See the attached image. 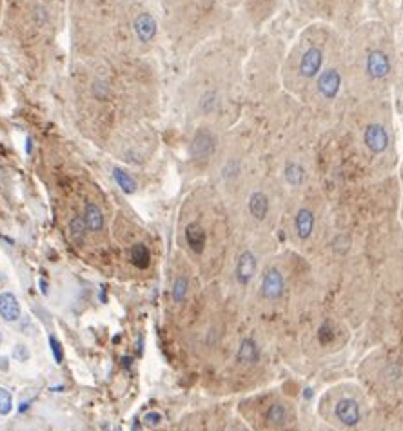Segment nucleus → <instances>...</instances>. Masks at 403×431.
Returning <instances> with one entry per match:
<instances>
[{
	"mask_svg": "<svg viewBox=\"0 0 403 431\" xmlns=\"http://www.w3.org/2000/svg\"><path fill=\"white\" fill-rule=\"evenodd\" d=\"M156 20L155 17L147 13V11H142L135 17V35L138 42L142 44H149L153 42V39L156 37Z\"/></svg>",
	"mask_w": 403,
	"mask_h": 431,
	"instance_id": "ddd939ff",
	"label": "nucleus"
},
{
	"mask_svg": "<svg viewBox=\"0 0 403 431\" xmlns=\"http://www.w3.org/2000/svg\"><path fill=\"white\" fill-rule=\"evenodd\" d=\"M131 262L138 268V270H146L151 262V253L147 250L146 244H135L131 248Z\"/></svg>",
	"mask_w": 403,
	"mask_h": 431,
	"instance_id": "6ab92c4d",
	"label": "nucleus"
},
{
	"mask_svg": "<svg viewBox=\"0 0 403 431\" xmlns=\"http://www.w3.org/2000/svg\"><path fill=\"white\" fill-rule=\"evenodd\" d=\"M306 167L298 161H287L283 164V178L291 187H300L306 182Z\"/></svg>",
	"mask_w": 403,
	"mask_h": 431,
	"instance_id": "dca6fc26",
	"label": "nucleus"
},
{
	"mask_svg": "<svg viewBox=\"0 0 403 431\" xmlns=\"http://www.w3.org/2000/svg\"><path fill=\"white\" fill-rule=\"evenodd\" d=\"M247 210L249 215L253 217V221L263 222L269 217V211H271V199L263 190L256 187L251 192L247 199Z\"/></svg>",
	"mask_w": 403,
	"mask_h": 431,
	"instance_id": "1a4fd4ad",
	"label": "nucleus"
},
{
	"mask_svg": "<svg viewBox=\"0 0 403 431\" xmlns=\"http://www.w3.org/2000/svg\"><path fill=\"white\" fill-rule=\"evenodd\" d=\"M316 215L311 208L301 206L294 215V233L300 240H309L315 233Z\"/></svg>",
	"mask_w": 403,
	"mask_h": 431,
	"instance_id": "f8f14e48",
	"label": "nucleus"
},
{
	"mask_svg": "<svg viewBox=\"0 0 403 431\" xmlns=\"http://www.w3.org/2000/svg\"><path fill=\"white\" fill-rule=\"evenodd\" d=\"M294 10L311 22L329 24L349 33L364 11L365 0H291Z\"/></svg>",
	"mask_w": 403,
	"mask_h": 431,
	"instance_id": "39448f33",
	"label": "nucleus"
},
{
	"mask_svg": "<svg viewBox=\"0 0 403 431\" xmlns=\"http://www.w3.org/2000/svg\"><path fill=\"white\" fill-rule=\"evenodd\" d=\"M341 49H344V46H341ZM341 49L330 59L329 64L318 75V79L312 82L306 97L300 100L312 115H316L321 120L338 118L350 106L347 89H345V69Z\"/></svg>",
	"mask_w": 403,
	"mask_h": 431,
	"instance_id": "20e7f679",
	"label": "nucleus"
},
{
	"mask_svg": "<svg viewBox=\"0 0 403 431\" xmlns=\"http://www.w3.org/2000/svg\"><path fill=\"white\" fill-rule=\"evenodd\" d=\"M220 6H224V8H233V10H236V8H240V6L245 4V0H216Z\"/></svg>",
	"mask_w": 403,
	"mask_h": 431,
	"instance_id": "cd10ccee",
	"label": "nucleus"
},
{
	"mask_svg": "<svg viewBox=\"0 0 403 431\" xmlns=\"http://www.w3.org/2000/svg\"><path fill=\"white\" fill-rule=\"evenodd\" d=\"M162 421H164V416L158 412H149L144 415V424L149 428H158L162 424Z\"/></svg>",
	"mask_w": 403,
	"mask_h": 431,
	"instance_id": "bb28decb",
	"label": "nucleus"
},
{
	"mask_svg": "<svg viewBox=\"0 0 403 431\" xmlns=\"http://www.w3.org/2000/svg\"><path fill=\"white\" fill-rule=\"evenodd\" d=\"M236 358H238V363L245 364V366H251V364L258 363V358H260V349H258L256 342H254L253 338H243L242 342H240Z\"/></svg>",
	"mask_w": 403,
	"mask_h": 431,
	"instance_id": "f3484780",
	"label": "nucleus"
},
{
	"mask_svg": "<svg viewBox=\"0 0 403 431\" xmlns=\"http://www.w3.org/2000/svg\"><path fill=\"white\" fill-rule=\"evenodd\" d=\"M40 293L42 295H48L49 291H48V282H46V280H40Z\"/></svg>",
	"mask_w": 403,
	"mask_h": 431,
	"instance_id": "c756f323",
	"label": "nucleus"
},
{
	"mask_svg": "<svg viewBox=\"0 0 403 431\" xmlns=\"http://www.w3.org/2000/svg\"><path fill=\"white\" fill-rule=\"evenodd\" d=\"M113 176H115V181H117L118 186H120L126 193H133L136 190V182L133 181L131 176L127 175L124 169H120V167H115V169H113Z\"/></svg>",
	"mask_w": 403,
	"mask_h": 431,
	"instance_id": "412c9836",
	"label": "nucleus"
},
{
	"mask_svg": "<svg viewBox=\"0 0 403 431\" xmlns=\"http://www.w3.org/2000/svg\"><path fill=\"white\" fill-rule=\"evenodd\" d=\"M13 410V397L6 387H0V415H10Z\"/></svg>",
	"mask_w": 403,
	"mask_h": 431,
	"instance_id": "5701e85b",
	"label": "nucleus"
},
{
	"mask_svg": "<svg viewBox=\"0 0 403 431\" xmlns=\"http://www.w3.org/2000/svg\"><path fill=\"white\" fill-rule=\"evenodd\" d=\"M268 421L271 422L272 426H283L287 421H289V412L283 404H272L271 407L265 413Z\"/></svg>",
	"mask_w": 403,
	"mask_h": 431,
	"instance_id": "aec40b11",
	"label": "nucleus"
},
{
	"mask_svg": "<svg viewBox=\"0 0 403 431\" xmlns=\"http://www.w3.org/2000/svg\"><path fill=\"white\" fill-rule=\"evenodd\" d=\"M258 270V257L254 255V251L243 250L240 251L238 259H236V266H234V275L238 280L240 286H247L251 280L254 279Z\"/></svg>",
	"mask_w": 403,
	"mask_h": 431,
	"instance_id": "6e6552de",
	"label": "nucleus"
},
{
	"mask_svg": "<svg viewBox=\"0 0 403 431\" xmlns=\"http://www.w3.org/2000/svg\"><path fill=\"white\" fill-rule=\"evenodd\" d=\"M49 346H51V351H53V358L55 363L60 364L64 360V351H62V344L59 342V338L55 335H49Z\"/></svg>",
	"mask_w": 403,
	"mask_h": 431,
	"instance_id": "a878e982",
	"label": "nucleus"
},
{
	"mask_svg": "<svg viewBox=\"0 0 403 431\" xmlns=\"http://www.w3.org/2000/svg\"><path fill=\"white\" fill-rule=\"evenodd\" d=\"M345 35L329 24L311 22L301 30L282 64L283 89L292 98L301 100L318 75L344 46Z\"/></svg>",
	"mask_w": 403,
	"mask_h": 431,
	"instance_id": "f03ea898",
	"label": "nucleus"
},
{
	"mask_svg": "<svg viewBox=\"0 0 403 431\" xmlns=\"http://www.w3.org/2000/svg\"><path fill=\"white\" fill-rule=\"evenodd\" d=\"M318 340H320V344H324V346L335 340V329H332L330 322L321 324V328L318 329Z\"/></svg>",
	"mask_w": 403,
	"mask_h": 431,
	"instance_id": "b1692460",
	"label": "nucleus"
},
{
	"mask_svg": "<svg viewBox=\"0 0 403 431\" xmlns=\"http://www.w3.org/2000/svg\"><path fill=\"white\" fill-rule=\"evenodd\" d=\"M84 224L89 231H100L104 228V215L100 208L93 202H88L86 208H84Z\"/></svg>",
	"mask_w": 403,
	"mask_h": 431,
	"instance_id": "a211bd4d",
	"label": "nucleus"
},
{
	"mask_svg": "<svg viewBox=\"0 0 403 431\" xmlns=\"http://www.w3.org/2000/svg\"><path fill=\"white\" fill-rule=\"evenodd\" d=\"M341 57L350 104L391 97L398 51L393 33L384 22H362L345 33Z\"/></svg>",
	"mask_w": 403,
	"mask_h": 431,
	"instance_id": "f257e3e1",
	"label": "nucleus"
},
{
	"mask_svg": "<svg viewBox=\"0 0 403 431\" xmlns=\"http://www.w3.org/2000/svg\"><path fill=\"white\" fill-rule=\"evenodd\" d=\"M344 129L364 146L369 158H385L394 152V117L388 98L350 104L345 109Z\"/></svg>",
	"mask_w": 403,
	"mask_h": 431,
	"instance_id": "7ed1b4c3",
	"label": "nucleus"
},
{
	"mask_svg": "<svg viewBox=\"0 0 403 431\" xmlns=\"http://www.w3.org/2000/svg\"><path fill=\"white\" fill-rule=\"evenodd\" d=\"M0 344H2V333H0Z\"/></svg>",
	"mask_w": 403,
	"mask_h": 431,
	"instance_id": "7c9ffc66",
	"label": "nucleus"
},
{
	"mask_svg": "<svg viewBox=\"0 0 403 431\" xmlns=\"http://www.w3.org/2000/svg\"><path fill=\"white\" fill-rule=\"evenodd\" d=\"M69 230H71V237H73L75 240H82V237L86 235L88 228L84 224L82 217H78V219H73V222L69 226Z\"/></svg>",
	"mask_w": 403,
	"mask_h": 431,
	"instance_id": "393cba45",
	"label": "nucleus"
},
{
	"mask_svg": "<svg viewBox=\"0 0 403 431\" xmlns=\"http://www.w3.org/2000/svg\"><path fill=\"white\" fill-rule=\"evenodd\" d=\"M22 315V308H20V302L15 295L11 291H4L0 293V317L6 320V322H17Z\"/></svg>",
	"mask_w": 403,
	"mask_h": 431,
	"instance_id": "2eb2a0df",
	"label": "nucleus"
},
{
	"mask_svg": "<svg viewBox=\"0 0 403 431\" xmlns=\"http://www.w3.org/2000/svg\"><path fill=\"white\" fill-rule=\"evenodd\" d=\"M187 288H189V282L185 277H178L173 284V300L175 302H182L187 295Z\"/></svg>",
	"mask_w": 403,
	"mask_h": 431,
	"instance_id": "4be33fe9",
	"label": "nucleus"
},
{
	"mask_svg": "<svg viewBox=\"0 0 403 431\" xmlns=\"http://www.w3.org/2000/svg\"><path fill=\"white\" fill-rule=\"evenodd\" d=\"M13 355H15L19 360H22V363H24L26 358L30 357V355H28V351H26V346H22V344H20V346H17L15 351H13Z\"/></svg>",
	"mask_w": 403,
	"mask_h": 431,
	"instance_id": "c85d7f7f",
	"label": "nucleus"
},
{
	"mask_svg": "<svg viewBox=\"0 0 403 431\" xmlns=\"http://www.w3.org/2000/svg\"><path fill=\"white\" fill-rule=\"evenodd\" d=\"M218 149V138L214 133L213 126H200L193 135L189 152L194 162H209L214 157V153Z\"/></svg>",
	"mask_w": 403,
	"mask_h": 431,
	"instance_id": "423d86ee",
	"label": "nucleus"
},
{
	"mask_svg": "<svg viewBox=\"0 0 403 431\" xmlns=\"http://www.w3.org/2000/svg\"><path fill=\"white\" fill-rule=\"evenodd\" d=\"M243 172V158L240 157L238 149L234 147L233 143V153H229L227 157L224 158L222 166H220V176L222 181L227 182V184H233V182L240 181Z\"/></svg>",
	"mask_w": 403,
	"mask_h": 431,
	"instance_id": "9b49d317",
	"label": "nucleus"
},
{
	"mask_svg": "<svg viewBox=\"0 0 403 431\" xmlns=\"http://www.w3.org/2000/svg\"><path fill=\"white\" fill-rule=\"evenodd\" d=\"M185 242L189 246V250L196 255H202L205 251V246H207V231L200 222H189L185 226Z\"/></svg>",
	"mask_w": 403,
	"mask_h": 431,
	"instance_id": "4468645a",
	"label": "nucleus"
},
{
	"mask_svg": "<svg viewBox=\"0 0 403 431\" xmlns=\"http://www.w3.org/2000/svg\"><path fill=\"white\" fill-rule=\"evenodd\" d=\"M336 419L344 424V426H356L362 419V412H359V404L355 398H340L335 406Z\"/></svg>",
	"mask_w": 403,
	"mask_h": 431,
	"instance_id": "9d476101",
	"label": "nucleus"
},
{
	"mask_svg": "<svg viewBox=\"0 0 403 431\" xmlns=\"http://www.w3.org/2000/svg\"><path fill=\"white\" fill-rule=\"evenodd\" d=\"M285 289V280H283V273L278 268L271 266L263 271L262 275V284H260V291H262L263 299L277 300L283 295Z\"/></svg>",
	"mask_w": 403,
	"mask_h": 431,
	"instance_id": "0eeeda50",
	"label": "nucleus"
}]
</instances>
